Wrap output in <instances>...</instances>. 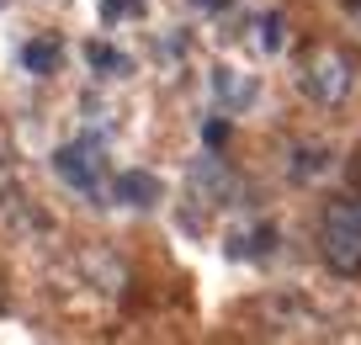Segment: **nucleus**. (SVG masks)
I'll use <instances>...</instances> for the list:
<instances>
[{
	"instance_id": "1",
	"label": "nucleus",
	"mask_w": 361,
	"mask_h": 345,
	"mask_svg": "<svg viewBox=\"0 0 361 345\" xmlns=\"http://www.w3.org/2000/svg\"><path fill=\"white\" fill-rule=\"evenodd\" d=\"M319 250L335 277H361V202L335 197L319 223Z\"/></svg>"
},
{
	"instance_id": "2",
	"label": "nucleus",
	"mask_w": 361,
	"mask_h": 345,
	"mask_svg": "<svg viewBox=\"0 0 361 345\" xmlns=\"http://www.w3.org/2000/svg\"><path fill=\"white\" fill-rule=\"evenodd\" d=\"M298 85H303V96L319 101V107H340V101L350 96V85H356V64H350V54H340V48H314V54L303 59V69H298Z\"/></svg>"
},
{
	"instance_id": "3",
	"label": "nucleus",
	"mask_w": 361,
	"mask_h": 345,
	"mask_svg": "<svg viewBox=\"0 0 361 345\" xmlns=\"http://www.w3.org/2000/svg\"><path fill=\"white\" fill-rule=\"evenodd\" d=\"M54 170L69 181L75 191H85V197H96L102 191V181H106V165H102V149L90 144V138H80V144H64L54 155Z\"/></svg>"
},
{
	"instance_id": "4",
	"label": "nucleus",
	"mask_w": 361,
	"mask_h": 345,
	"mask_svg": "<svg viewBox=\"0 0 361 345\" xmlns=\"http://www.w3.org/2000/svg\"><path fill=\"white\" fill-rule=\"evenodd\" d=\"M0 229H11V234H37V229H43V212L16 186L11 165H0Z\"/></svg>"
},
{
	"instance_id": "5",
	"label": "nucleus",
	"mask_w": 361,
	"mask_h": 345,
	"mask_svg": "<svg viewBox=\"0 0 361 345\" xmlns=\"http://www.w3.org/2000/svg\"><path fill=\"white\" fill-rule=\"evenodd\" d=\"M112 197L123 202V207H154V202L165 197V186H159L154 170H123V176L112 181Z\"/></svg>"
},
{
	"instance_id": "6",
	"label": "nucleus",
	"mask_w": 361,
	"mask_h": 345,
	"mask_svg": "<svg viewBox=\"0 0 361 345\" xmlns=\"http://www.w3.org/2000/svg\"><path fill=\"white\" fill-rule=\"evenodd\" d=\"M213 90H218V101H224V107H245V101L255 96V85H250L239 69H213Z\"/></svg>"
},
{
	"instance_id": "7",
	"label": "nucleus",
	"mask_w": 361,
	"mask_h": 345,
	"mask_svg": "<svg viewBox=\"0 0 361 345\" xmlns=\"http://www.w3.org/2000/svg\"><path fill=\"white\" fill-rule=\"evenodd\" d=\"M22 64L32 69V75H48V69L59 64V43L54 37H32V43L22 48Z\"/></svg>"
},
{
	"instance_id": "8",
	"label": "nucleus",
	"mask_w": 361,
	"mask_h": 345,
	"mask_svg": "<svg viewBox=\"0 0 361 345\" xmlns=\"http://www.w3.org/2000/svg\"><path fill=\"white\" fill-rule=\"evenodd\" d=\"M255 48H260V54H282V16H276V11L255 22Z\"/></svg>"
},
{
	"instance_id": "9",
	"label": "nucleus",
	"mask_w": 361,
	"mask_h": 345,
	"mask_svg": "<svg viewBox=\"0 0 361 345\" xmlns=\"http://www.w3.org/2000/svg\"><path fill=\"white\" fill-rule=\"evenodd\" d=\"M85 59H90V69H112V75H123V69H128V59L117 54L112 43H85Z\"/></svg>"
},
{
	"instance_id": "10",
	"label": "nucleus",
	"mask_w": 361,
	"mask_h": 345,
	"mask_svg": "<svg viewBox=\"0 0 361 345\" xmlns=\"http://www.w3.org/2000/svg\"><path fill=\"white\" fill-rule=\"evenodd\" d=\"M138 11H144V0H102L106 22H123V16H138Z\"/></svg>"
},
{
	"instance_id": "11",
	"label": "nucleus",
	"mask_w": 361,
	"mask_h": 345,
	"mask_svg": "<svg viewBox=\"0 0 361 345\" xmlns=\"http://www.w3.org/2000/svg\"><path fill=\"white\" fill-rule=\"evenodd\" d=\"M319 170H324V149H314V155H308V149H298V165H293V176L303 181V176H319Z\"/></svg>"
},
{
	"instance_id": "12",
	"label": "nucleus",
	"mask_w": 361,
	"mask_h": 345,
	"mask_svg": "<svg viewBox=\"0 0 361 345\" xmlns=\"http://www.w3.org/2000/svg\"><path fill=\"white\" fill-rule=\"evenodd\" d=\"M202 138H207V149H218V144H228V123L224 117H213V123L202 128Z\"/></svg>"
},
{
	"instance_id": "13",
	"label": "nucleus",
	"mask_w": 361,
	"mask_h": 345,
	"mask_svg": "<svg viewBox=\"0 0 361 345\" xmlns=\"http://www.w3.org/2000/svg\"><path fill=\"white\" fill-rule=\"evenodd\" d=\"M197 6H207V11H228V0H197Z\"/></svg>"
},
{
	"instance_id": "14",
	"label": "nucleus",
	"mask_w": 361,
	"mask_h": 345,
	"mask_svg": "<svg viewBox=\"0 0 361 345\" xmlns=\"http://www.w3.org/2000/svg\"><path fill=\"white\" fill-rule=\"evenodd\" d=\"M0 308H6V277H0Z\"/></svg>"
}]
</instances>
